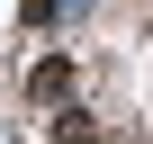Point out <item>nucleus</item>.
Returning a JSON list of instances; mask_svg holds the SVG:
<instances>
[{"label":"nucleus","instance_id":"f257e3e1","mask_svg":"<svg viewBox=\"0 0 153 144\" xmlns=\"http://www.w3.org/2000/svg\"><path fill=\"white\" fill-rule=\"evenodd\" d=\"M27 99H36V108H63V99H72V54H45V63L27 72Z\"/></svg>","mask_w":153,"mask_h":144},{"label":"nucleus","instance_id":"f03ea898","mask_svg":"<svg viewBox=\"0 0 153 144\" xmlns=\"http://www.w3.org/2000/svg\"><path fill=\"white\" fill-rule=\"evenodd\" d=\"M45 18H54V0H27V27H45Z\"/></svg>","mask_w":153,"mask_h":144}]
</instances>
